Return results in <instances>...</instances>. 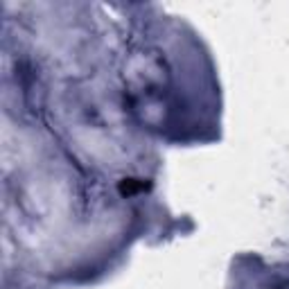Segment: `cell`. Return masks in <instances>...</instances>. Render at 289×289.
I'll return each instance as SVG.
<instances>
[{
    "mask_svg": "<svg viewBox=\"0 0 289 289\" xmlns=\"http://www.w3.org/2000/svg\"><path fill=\"white\" fill-rule=\"evenodd\" d=\"M140 190H147V183L138 179H124L120 183V192L122 195H133V192H140Z\"/></svg>",
    "mask_w": 289,
    "mask_h": 289,
    "instance_id": "6da1fadb",
    "label": "cell"
}]
</instances>
